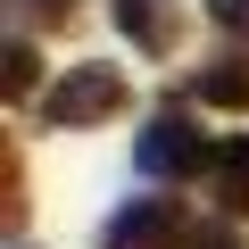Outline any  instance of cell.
<instances>
[{"instance_id": "cell-1", "label": "cell", "mask_w": 249, "mask_h": 249, "mask_svg": "<svg viewBox=\"0 0 249 249\" xmlns=\"http://www.w3.org/2000/svg\"><path fill=\"white\" fill-rule=\"evenodd\" d=\"M124 100H133V83H124V67H100V58H83V67H67V75L50 83L42 116L75 133V124H108V116H124Z\"/></svg>"}, {"instance_id": "cell-2", "label": "cell", "mask_w": 249, "mask_h": 249, "mask_svg": "<svg viewBox=\"0 0 249 249\" xmlns=\"http://www.w3.org/2000/svg\"><path fill=\"white\" fill-rule=\"evenodd\" d=\"M133 166H142L150 183H183V175L208 166V142H199V124H191L183 108H166V116H150L142 133H133Z\"/></svg>"}, {"instance_id": "cell-3", "label": "cell", "mask_w": 249, "mask_h": 249, "mask_svg": "<svg viewBox=\"0 0 249 249\" xmlns=\"http://www.w3.org/2000/svg\"><path fill=\"white\" fill-rule=\"evenodd\" d=\"M100 249H191V224L175 199H124L100 224Z\"/></svg>"}, {"instance_id": "cell-4", "label": "cell", "mask_w": 249, "mask_h": 249, "mask_svg": "<svg viewBox=\"0 0 249 249\" xmlns=\"http://www.w3.org/2000/svg\"><path fill=\"white\" fill-rule=\"evenodd\" d=\"M116 25L133 34V50L166 58V50L183 42V0H116Z\"/></svg>"}, {"instance_id": "cell-5", "label": "cell", "mask_w": 249, "mask_h": 249, "mask_svg": "<svg viewBox=\"0 0 249 249\" xmlns=\"http://www.w3.org/2000/svg\"><path fill=\"white\" fill-rule=\"evenodd\" d=\"M191 91H199V108H249V58H208L191 75Z\"/></svg>"}, {"instance_id": "cell-6", "label": "cell", "mask_w": 249, "mask_h": 249, "mask_svg": "<svg viewBox=\"0 0 249 249\" xmlns=\"http://www.w3.org/2000/svg\"><path fill=\"white\" fill-rule=\"evenodd\" d=\"M216 199L232 216H249V142H224L216 150Z\"/></svg>"}, {"instance_id": "cell-7", "label": "cell", "mask_w": 249, "mask_h": 249, "mask_svg": "<svg viewBox=\"0 0 249 249\" xmlns=\"http://www.w3.org/2000/svg\"><path fill=\"white\" fill-rule=\"evenodd\" d=\"M34 83H42L34 42H9V58H0V91H9V100H34Z\"/></svg>"}, {"instance_id": "cell-8", "label": "cell", "mask_w": 249, "mask_h": 249, "mask_svg": "<svg viewBox=\"0 0 249 249\" xmlns=\"http://www.w3.org/2000/svg\"><path fill=\"white\" fill-rule=\"evenodd\" d=\"M208 17H216L224 34H249V0H208Z\"/></svg>"}, {"instance_id": "cell-9", "label": "cell", "mask_w": 249, "mask_h": 249, "mask_svg": "<svg viewBox=\"0 0 249 249\" xmlns=\"http://www.w3.org/2000/svg\"><path fill=\"white\" fill-rule=\"evenodd\" d=\"M191 249H241L232 224H191Z\"/></svg>"}]
</instances>
